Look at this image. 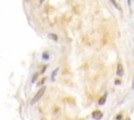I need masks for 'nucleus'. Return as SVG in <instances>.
<instances>
[{
	"instance_id": "13",
	"label": "nucleus",
	"mask_w": 134,
	"mask_h": 120,
	"mask_svg": "<svg viewBox=\"0 0 134 120\" xmlns=\"http://www.w3.org/2000/svg\"><path fill=\"white\" fill-rule=\"evenodd\" d=\"M26 1H28V0H26Z\"/></svg>"
},
{
	"instance_id": "7",
	"label": "nucleus",
	"mask_w": 134,
	"mask_h": 120,
	"mask_svg": "<svg viewBox=\"0 0 134 120\" xmlns=\"http://www.w3.org/2000/svg\"><path fill=\"white\" fill-rule=\"evenodd\" d=\"M37 77H38V73H36L35 75H34V77H33V79H31V83H35L36 82V79H37Z\"/></svg>"
},
{
	"instance_id": "2",
	"label": "nucleus",
	"mask_w": 134,
	"mask_h": 120,
	"mask_svg": "<svg viewBox=\"0 0 134 120\" xmlns=\"http://www.w3.org/2000/svg\"><path fill=\"white\" fill-rule=\"evenodd\" d=\"M116 74L120 76V75H123V66L122 64H119L117 65V71H116Z\"/></svg>"
},
{
	"instance_id": "1",
	"label": "nucleus",
	"mask_w": 134,
	"mask_h": 120,
	"mask_svg": "<svg viewBox=\"0 0 134 120\" xmlns=\"http://www.w3.org/2000/svg\"><path fill=\"white\" fill-rule=\"evenodd\" d=\"M44 92H45V87H42V88L40 89V90H38V92L36 93V95L34 96V98L30 100V104H31V106H34V104L37 103L39 100H40L41 97L43 96Z\"/></svg>"
},
{
	"instance_id": "12",
	"label": "nucleus",
	"mask_w": 134,
	"mask_h": 120,
	"mask_svg": "<svg viewBox=\"0 0 134 120\" xmlns=\"http://www.w3.org/2000/svg\"><path fill=\"white\" fill-rule=\"evenodd\" d=\"M43 1L44 0H40V3H43Z\"/></svg>"
},
{
	"instance_id": "6",
	"label": "nucleus",
	"mask_w": 134,
	"mask_h": 120,
	"mask_svg": "<svg viewBox=\"0 0 134 120\" xmlns=\"http://www.w3.org/2000/svg\"><path fill=\"white\" fill-rule=\"evenodd\" d=\"M58 70H59V68H57L56 70H55L54 72H52V74H51V79L54 80V78H55V76H56V74H57V72H58Z\"/></svg>"
},
{
	"instance_id": "9",
	"label": "nucleus",
	"mask_w": 134,
	"mask_h": 120,
	"mask_svg": "<svg viewBox=\"0 0 134 120\" xmlns=\"http://www.w3.org/2000/svg\"><path fill=\"white\" fill-rule=\"evenodd\" d=\"M122 117H123V116H122V114H119V116L116 117V120H119L120 118H122Z\"/></svg>"
},
{
	"instance_id": "8",
	"label": "nucleus",
	"mask_w": 134,
	"mask_h": 120,
	"mask_svg": "<svg viewBox=\"0 0 134 120\" xmlns=\"http://www.w3.org/2000/svg\"><path fill=\"white\" fill-rule=\"evenodd\" d=\"M48 53H43V59L45 60V59H48Z\"/></svg>"
},
{
	"instance_id": "5",
	"label": "nucleus",
	"mask_w": 134,
	"mask_h": 120,
	"mask_svg": "<svg viewBox=\"0 0 134 120\" xmlns=\"http://www.w3.org/2000/svg\"><path fill=\"white\" fill-rule=\"evenodd\" d=\"M110 1H111V2H112V4H113L114 6H115V9H120V7H119V3H117V2L115 1V0H110Z\"/></svg>"
},
{
	"instance_id": "4",
	"label": "nucleus",
	"mask_w": 134,
	"mask_h": 120,
	"mask_svg": "<svg viewBox=\"0 0 134 120\" xmlns=\"http://www.w3.org/2000/svg\"><path fill=\"white\" fill-rule=\"evenodd\" d=\"M105 102H106V96H103V97H101V99L99 100V104H104Z\"/></svg>"
},
{
	"instance_id": "3",
	"label": "nucleus",
	"mask_w": 134,
	"mask_h": 120,
	"mask_svg": "<svg viewBox=\"0 0 134 120\" xmlns=\"http://www.w3.org/2000/svg\"><path fill=\"white\" fill-rule=\"evenodd\" d=\"M47 37H48L49 39H50V40H52V41H58V36L57 35H55V33H48V35H47Z\"/></svg>"
},
{
	"instance_id": "11",
	"label": "nucleus",
	"mask_w": 134,
	"mask_h": 120,
	"mask_svg": "<svg viewBox=\"0 0 134 120\" xmlns=\"http://www.w3.org/2000/svg\"><path fill=\"white\" fill-rule=\"evenodd\" d=\"M128 2H129V5H131V0H128Z\"/></svg>"
},
{
	"instance_id": "10",
	"label": "nucleus",
	"mask_w": 134,
	"mask_h": 120,
	"mask_svg": "<svg viewBox=\"0 0 134 120\" xmlns=\"http://www.w3.org/2000/svg\"><path fill=\"white\" fill-rule=\"evenodd\" d=\"M119 83H120V80H119V79L115 80V85H119Z\"/></svg>"
}]
</instances>
